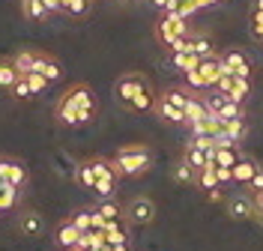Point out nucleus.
<instances>
[{
  "label": "nucleus",
  "mask_w": 263,
  "mask_h": 251,
  "mask_svg": "<svg viewBox=\"0 0 263 251\" xmlns=\"http://www.w3.org/2000/svg\"><path fill=\"white\" fill-rule=\"evenodd\" d=\"M42 3H45L48 12H63V3H60V0H42Z\"/></svg>",
  "instance_id": "43"
},
{
  "label": "nucleus",
  "mask_w": 263,
  "mask_h": 251,
  "mask_svg": "<svg viewBox=\"0 0 263 251\" xmlns=\"http://www.w3.org/2000/svg\"><path fill=\"white\" fill-rule=\"evenodd\" d=\"M215 177H218V185H224V183H233V170L224 165H218L215 167Z\"/></svg>",
  "instance_id": "41"
},
{
  "label": "nucleus",
  "mask_w": 263,
  "mask_h": 251,
  "mask_svg": "<svg viewBox=\"0 0 263 251\" xmlns=\"http://www.w3.org/2000/svg\"><path fill=\"white\" fill-rule=\"evenodd\" d=\"M129 218L135 224H149L156 218V203L149 201V198H135L129 203Z\"/></svg>",
  "instance_id": "6"
},
{
  "label": "nucleus",
  "mask_w": 263,
  "mask_h": 251,
  "mask_svg": "<svg viewBox=\"0 0 263 251\" xmlns=\"http://www.w3.org/2000/svg\"><path fill=\"white\" fill-rule=\"evenodd\" d=\"M257 167H260V165H254L251 159H239L236 165L230 167V170H233V183H239V185H248V183H251V177L257 173Z\"/></svg>",
  "instance_id": "12"
},
{
  "label": "nucleus",
  "mask_w": 263,
  "mask_h": 251,
  "mask_svg": "<svg viewBox=\"0 0 263 251\" xmlns=\"http://www.w3.org/2000/svg\"><path fill=\"white\" fill-rule=\"evenodd\" d=\"M78 227H75V224H72V221H66L63 227H60V230H57V242H60V245H63V248H75V242H78Z\"/></svg>",
  "instance_id": "22"
},
{
  "label": "nucleus",
  "mask_w": 263,
  "mask_h": 251,
  "mask_svg": "<svg viewBox=\"0 0 263 251\" xmlns=\"http://www.w3.org/2000/svg\"><path fill=\"white\" fill-rule=\"evenodd\" d=\"M57 120L63 123V126H81V117H78V105L75 99L69 96V90H66L60 102H57Z\"/></svg>",
  "instance_id": "7"
},
{
  "label": "nucleus",
  "mask_w": 263,
  "mask_h": 251,
  "mask_svg": "<svg viewBox=\"0 0 263 251\" xmlns=\"http://www.w3.org/2000/svg\"><path fill=\"white\" fill-rule=\"evenodd\" d=\"M185 81H189V87H192V90H206V81H203V75H200L197 69L185 72Z\"/></svg>",
  "instance_id": "36"
},
{
  "label": "nucleus",
  "mask_w": 263,
  "mask_h": 251,
  "mask_svg": "<svg viewBox=\"0 0 263 251\" xmlns=\"http://www.w3.org/2000/svg\"><path fill=\"white\" fill-rule=\"evenodd\" d=\"M246 188L251 191V195H257V191H263V167H257V173L251 177V183H248Z\"/></svg>",
  "instance_id": "40"
},
{
  "label": "nucleus",
  "mask_w": 263,
  "mask_h": 251,
  "mask_svg": "<svg viewBox=\"0 0 263 251\" xmlns=\"http://www.w3.org/2000/svg\"><path fill=\"white\" fill-rule=\"evenodd\" d=\"M18 81V69L12 63H0V87H12Z\"/></svg>",
  "instance_id": "31"
},
{
  "label": "nucleus",
  "mask_w": 263,
  "mask_h": 251,
  "mask_svg": "<svg viewBox=\"0 0 263 251\" xmlns=\"http://www.w3.org/2000/svg\"><path fill=\"white\" fill-rule=\"evenodd\" d=\"M33 72L45 75L48 81H60V75H63L60 63H57V60H51L48 54H39V57H36V66H33Z\"/></svg>",
  "instance_id": "11"
},
{
  "label": "nucleus",
  "mask_w": 263,
  "mask_h": 251,
  "mask_svg": "<svg viewBox=\"0 0 263 251\" xmlns=\"http://www.w3.org/2000/svg\"><path fill=\"white\" fill-rule=\"evenodd\" d=\"M174 180H177V183H197V170L192 165H189V162H185V159H182L180 165L174 167Z\"/></svg>",
  "instance_id": "25"
},
{
  "label": "nucleus",
  "mask_w": 263,
  "mask_h": 251,
  "mask_svg": "<svg viewBox=\"0 0 263 251\" xmlns=\"http://www.w3.org/2000/svg\"><path fill=\"white\" fill-rule=\"evenodd\" d=\"M105 224H108V218L99 209H90V230H105Z\"/></svg>",
  "instance_id": "39"
},
{
  "label": "nucleus",
  "mask_w": 263,
  "mask_h": 251,
  "mask_svg": "<svg viewBox=\"0 0 263 251\" xmlns=\"http://www.w3.org/2000/svg\"><path fill=\"white\" fill-rule=\"evenodd\" d=\"M36 57H39V51H18L15 60H12V66L18 69V75H30L33 66H36Z\"/></svg>",
  "instance_id": "17"
},
{
  "label": "nucleus",
  "mask_w": 263,
  "mask_h": 251,
  "mask_svg": "<svg viewBox=\"0 0 263 251\" xmlns=\"http://www.w3.org/2000/svg\"><path fill=\"white\" fill-rule=\"evenodd\" d=\"M251 12H263V0H251Z\"/></svg>",
  "instance_id": "45"
},
{
  "label": "nucleus",
  "mask_w": 263,
  "mask_h": 251,
  "mask_svg": "<svg viewBox=\"0 0 263 251\" xmlns=\"http://www.w3.org/2000/svg\"><path fill=\"white\" fill-rule=\"evenodd\" d=\"M156 114H159L162 120H167V123H185V111L177 108V105H171L164 96L156 102Z\"/></svg>",
  "instance_id": "13"
},
{
  "label": "nucleus",
  "mask_w": 263,
  "mask_h": 251,
  "mask_svg": "<svg viewBox=\"0 0 263 251\" xmlns=\"http://www.w3.org/2000/svg\"><path fill=\"white\" fill-rule=\"evenodd\" d=\"M254 198V216L263 218V191H257V195H251Z\"/></svg>",
  "instance_id": "42"
},
{
  "label": "nucleus",
  "mask_w": 263,
  "mask_h": 251,
  "mask_svg": "<svg viewBox=\"0 0 263 251\" xmlns=\"http://www.w3.org/2000/svg\"><path fill=\"white\" fill-rule=\"evenodd\" d=\"M114 165H117V173H123V177H141V173H147L149 170L153 156H149L147 147H141V144H129V147H123V150L117 152Z\"/></svg>",
  "instance_id": "1"
},
{
  "label": "nucleus",
  "mask_w": 263,
  "mask_h": 251,
  "mask_svg": "<svg viewBox=\"0 0 263 251\" xmlns=\"http://www.w3.org/2000/svg\"><path fill=\"white\" fill-rule=\"evenodd\" d=\"M21 12L33 21H45L48 18V9H45V3L42 0H21Z\"/></svg>",
  "instance_id": "21"
},
{
  "label": "nucleus",
  "mask_w": 263,
  "mask_h": 251,
  "mask_svg": "<svg viewBox=\"0 0 263 251\" xmlns=\"http://www.w3.org/2000/svg\"><path fill=\"white\" fill-rule=\"evenodd\" d=\"M164 3H167V0H153V6H159V9H164Z\"/></svg>",
  "instance_id": "46"
},
{
  "label": "nucleus",
  "mask_w": 263,
  "mask_h": 251,
  "mask_svg": "<svg viewBox=\"0 0 263 251\" xmlns=\"http://www.w3.org/2000/svg\"><path fill=\"white\" fill-rule=\"evenodd\" d=\"M147 87L149 84H147V78H144L141 72H129V75H123V78L117 81V99L132 105V99H135L141 90H147Z\"/></svg>",
  "instance_id": "4"
},
{
  "label": "nucleus",
  "mask_w": 263,
  "mask_h": 251,
  "mask_svg": "<svg viewBox=\"0 0 263 251\" xmlns=\"http://www.w3.org/2000/svg\"><path fill=\"white\" fill-rule=\"evenodd\" d=\"M72 224L78 227V234H87V230H90V209H81V213H75Z\"/></svg>",
  "instance_id": "35"
},
{
  "label": "nucleus",
  "mask_w": 263,
  "mask_h": 251,
  "mask_svg": "<svg viewBox=\"0 0 263 251\" xmlns=\"http://www.w3.org/2000/svg\"><path fill=\"white\" fill-rule=\"evenodd\" d=\"M246 134H248V126H246V120H242V117L224 120V138H230V141L236 144V141H242Z\"/></svg>",
  "instance_id": "19"
},
{
  "label": "nucleus",
  "mask_w": 263,
  "mask_h": 251,
  "mask_svg": "<svg viewBox=\"0 0 263 251\" xmlns=\"http://www.w3.org/2000/svg\"><path fill=\"white\" fill-rule=\"evenodd\" d=\"M221 57H203V60H200V66H197V72H200V75H203V81H206V90H210V87H215V81H218V78H221Z\"/></svg>",
  "instance_id": "10"
},
{
  "label": "nucleus",
  "mask_w": 263,
  "mask_h": 251,
  "mask_svg": "<svg viewBox=\"0 0 263 251\" xmlns=\"http://www.w3.org/2000/svg\"><path fill=\"white\" fill-rule=\"evenodd\" d=\"M18 203V188L9 183H0V213L3 209H12Z\"/></svg>",
  "instance_id": "24"
},
{
  "label": "nucleus",
  "mask_w": 263,
  "mask_h": 251,
  "mask_svg": "<svg viewBox=\"0 0 263 251\" xmlns=\"http://www.w3.org/2000/svg\"><path fill=\"white\" fill-rule=\"evenodd\" d=\"M164 99L171 102V105H177V108H182V111H185V102L192 99V93H185V90H180V87H171V90L164 93Z\"/></svg>",
  "instance_id": "29"
},
{
  "label": "nucleus",
  "mask_w": 263,
  "mask_h": 251,
  "mask_svg": "<svg viewBox=\"0 0 263 251\" xmlns=\"http://www.w3.org/2000/svg\"><path fill=\"white\" fill-rule=\"evenodd\" d=\"M221 75L230 72V75H239V78H248L251 75V63H248V57L242 51H224L221 54Z\"/></svg>",
  "instance_id": "5"
},
{
  "label": "nucleus",
  "mask_w": 263,
  "mask_h": 251,
  "mask_svg": "<svg viewBox=\"0 0 263 251\" xmlns=\"http://www.w3.org/2000/svg\"><path fill=\"white\" fill-rule=\"evenodd\" d=\"M182 159H185L189 165L195 167V170L206 167V162H210V159H206V152H203V150H197L195 144H189V147H185V156H182Z\"/></svg>",
  "instance_id": "26"
},
{
  "label": "nucleus",
  "mask_w": 263,
  "mask_h": 251,
  "mask_svg": "<svg viewBox=\"0 0 263 251\" xmlns=\"http://www.w3.org/2000/svg\"><path fill=\"white\" fill-rule=\"evenodd\" d=\"M60 3H63V12H69V15H84L90 6V0H60Z\"/></svg>",
  "instance_id": "32"
},
{
  "label": "nucleus",
  "mask_w": 263,
  "mask_h": 251,
  "mask_svg": "<svg viewBox=\"0 0 263 251\" xmlns=\"http://www.w3.org/2000/svg\"><path fill=\"white\" fill-rule=\"evenodd\" d=\"M248 93H251V84H248V78H239V75H233V87H230V93H228V99L230 102H242L248 99Z\"/></svg>",
  "instance_id": "20"
},
{
  "label": "nucleus",
  "mask_w": 263,
  "mask_h": 251,
  "mask_svg": "<svg viewBox=\"0 0 263 251\" xmlns=\"http://www.w3.org/2000/svg\"><path fill=\"white\" fill-rule=\"evenodd\" d=\"M210 117V108H206V102L200 99V96H192V99L185 102V126L189 123H197V120Z\"/></svg>",
  "instance_id": "14"
},
{
  "label": "nucleus",
  "mask_w": 263,
  "mask_h": 251,
  "mask_svg": "<svg viewBox=\"0 0 263 251\" xmlns=\"http://www.w3.org/2000/svg\"><path fill=\"white\" fill-rule=\"evenodd\" d=\"M215 167H218V165H206V167H200V170H197V185H200V188H206V191H210V188H218Z\"/></svg>",
  "instance_id": "23"
},
{
  "label": "nucleus",
  "mask_w": 263,
  "mask_h": 251,
  "mask_svg": "<svg viewBox=\"0 0 263 251\" xmlns=\"http://www.w3.org/2000/svg\"><path fill=\"white\" fill-rule=\"evenodd\" d=\"M24 78H27V84H30V93H33V96H36V93H42V90L51 84L48 78H45V75H39V72H30V75H24Z\"/></svg>",
  "instance_id": "33"
},
{
  "label": "nucleus",
  "mask_w": 263,
  "mask_h": 251,
  "mask_svg": "<svg viewBox=\"0 0 263 251\" xmlns=\"http://www.w3.org/2000/svg\"><path fill=\"white\" fill-rule=\"evenodd\" d=\"M210 201H213V203H221V201H224V191H221V185H218V188H210Z\"/></svg>",
  "instance_id": "44"
},
{
  "label": "nucleus",
  "mask_w": 263,
  "mask_h": 251,
  "mask_svg": "<svg viewBox=\"0 0 263 251\" xmlns=\"http://www.w3.org/2000/svg\"><path fill=\"white\" fill-rule=\"evenodd\" d=\"M192 51H195L200 60H203V57H213V42H210L206 36H192Z\"/></svg>",
  "instance_id": "28"
},
{
  "label": "nucleus",
  "mask_w": 263,
  "mask_h": 251,
  "mask_svg": "<svg viewBox=\"0 0 263 251\" xmlns=\"http://www.w3.org/2000/svg\"><path fill=\"white\" fill-rule=\"evenodd\" d=\"M93 173H96V191L99 198H111L117 185V165L108 162V159H93Z\"/></svg>",
  "instance_id": "2"
},
{
  "label": "nucleus",
  "mask_w": 263,
  "mask_h": 251,
  "mask_svg": "<svg viewBox=\"0 0 263 251\" xmlns=\"http://www.w3.org/2000/svg\"><path fill=\"white\" fill-rule=\"evenodd\" d=\"M9 90H12V96H15V99H30V96H33V93H30V84H27V78H24V75H18V81L12 84Z\"/></svg>",
  "instance_id": "34"
},
{
  "label": "nucleus",
  "mask_w": 263,
  "mask_h": 251,
  "mask_svg": "<svg viewBox=\"0 0 263 251\" xmlns=\"http://www.w3.org/2000/svg\"><path fill=\"white\" fill-rule=\"evenodd\" d=\"M260 42H263V39H260Z\"/></svg>",
  "instance_id": "47"
},
{
  "label": "nucleus",
  "mask_w": 263,
  "mask_h": 251,
  "mask_svg": "<svg viewBox=\"0 0 263 251\" xmlns=\"http://www.w3.org/2000/svg\"><path fill=\"white\" fill-rule=\"evenodd\" d=\"M18 227H21V234L24 236H39L42 234V216L33 213V209H27L24 216L18 218Z\"/></svg>",
  "instance_id": "15"
},
{
  "label": "nucleus",
  "mask_w": 263,
  "mask_h": 251,
  "mask_svg": "<svg viewBox=\"0 0 263 251\" xmlns=\"http://www.w3.org/2000/svg\"><path fill=\"white\" fill-rule=\"evenodd\" d=\"M251 36L263 39V12H251Z\"/></svg>",
  "instance_id": "38"
},
{
  "label": "nucleus",
  "mask_w": 263,
  "mask_h": 251,
  "mask_svg": "<svg viewBox=\"0 0 263 251\" xmlns=\"http://www.w3.org/2000/svg\"><path fill=\"white\" fill-rule=\"evenodd\" d=\"M99 213H102V216L108 218V221H114V218H120V206H117L114 201H102Z\"/></svg>",
  "instance_id": "37"
},
{
  "label": "nucleus",
  "mask_w": 263,
  "mask_h": 251,
  "mask_svg": "<svg viewBox=\"0 0 263 251\" xmlns=\"http://www.w3.org/2000/svg\"><path fill=\"white\" fill-rule=\"evenodd\" d=\"M171 63H174V69H180L182 75H185V72L200 66V57H197L195 51H180V54H171Z\"/></svg>",
  "instance_id": "16"
},
{
  "label": "nucleus",
  "mask_w": 263,
  "mask_h": 251,
  "mask_svg": "<svg viewBox=\"0 0 263 251\" xmlns=\"http://www.w3.org/2000/svg\"><path fill=\"white\" fill-rule=\"evenodd\" d=\"M156 36L162 39L164 45L174 42V39H180V36H189V21L180 18L177 12H164L159 18V24H156Z\"/></svg>",
  "instance_id": "3"
},
{
  "label": "nucleus",
  "mask_w": 263,
  "mask_h": 251,
  "mask_svg": "<svg viewBox=\"0 0 263 251\" xmlns=\"http://www.w3.org/2000/svg\"><path fill=\"white\" fill-rule=\"evenodd\" d=\"M228 213H230V218H251L254 216V198L251 195H233L228 201Z\"/></svg>",
  "instance_id": "9"
},
{
  "label": "nucleus",
  "mask_w": 263,
  "mask_h": 251,
  "mask_svg": "<svg viewBox=\"0 0 263 251\" xmlns=\"http://www.w3.org/2000/svg\"><path fill=\"white\" fill-rule=\"evenodd\" d=\"M78 183L87 185V188H96V173H93V165L90 162L78 165Z\"/></svg>",
  "instance_id": "30"
},
{
  "label": "nucleus",
  "mask_w": 263,
  "mask_h": 251,
  "mask_svg": "<svg viewBox=\"0 0 263 251\" xmlns=\"http://www.w3.org/2000/svg\"><path fill=\"white\" fill-rule=\"evenodd\" d=\"M242 156L236 150V144H228V147H215V165H224V167H233Z\"/></svg>",
  "instance_id": "18"
},
{
  "label": "nucleus",
  "mask_w": 263,
  "mask_h": 251,
  "mask_svg": "<svg viewBox=\"0 0 263 251\" xmlns=\"http://www.w3.org/2000/svg\"><path fill=\"white\" fill-rule=\"evenodd\" d=\"M129 108H135V111H149V108H156V99H153V90H141L135 99H132V105Z\"/></svg>",
  "instance_id": "27"
},
{
  "label": "nucleus",
  "mask_w": 263,
  "mask_h": 251,
  "mask_svg": "<svg viewBox=\"0 0 263 251\" xmlns=\"http://www.w3.org/2000/svg\"><path fill=\"white\" fill-rule=\"evenodd\" d=\"M24 180H27V173H24V167L18 165V162L0 159V183H9V185H15V188H21Z\"/></svg>",
  "instance_id": "8"
}]
</instances>
